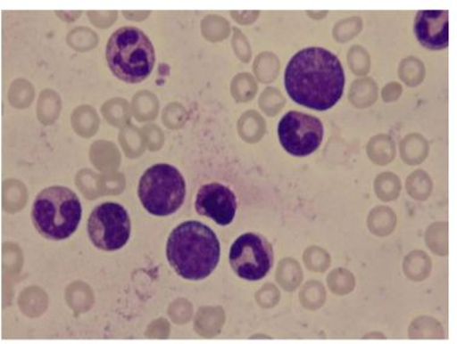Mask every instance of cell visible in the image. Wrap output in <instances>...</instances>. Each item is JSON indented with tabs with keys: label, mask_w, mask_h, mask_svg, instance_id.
<instances>
[{
	"label": "cell",
	"mask_w": 457,
	"mask_h": 344,
	"mask_svg": "<svg viewBox=\"0 0 457 344\" xmlns=\"http://www.w3.org/2000/svg\"><path fill=\"white\" fill-rule=\"evenodd\" d=\"M285 85L295 103L325 111L340 101L345 88V73L339 59L330 51L306 47L289 61Z\"/></svg>",
	"instance_id": "obj_1"
},
{
	"label": "cell",
	"mask_w": 457,
	"mask_h": 344,
	"mask_svg": "<svg viewBox=\"0 0 457 344\" xmlns=\"http://www.w3.org/2000/svg\"><path fill=\"white\" fill-rule=\"evenodd\" d=\"M166 254L177 274L200 281L220 264V244L212 228L200 221H186L170 233Z\"/></svg>",
	"instance_id": "obj_2"
},
{
	"label": "cell",
	"mask_w": 457,
	"mask_h": 344,
	"mask_svg": "<svg viewBox=\"0 0 457 344\" xmlns=\"http://www.w3.org/2000/svg\"><path fill=\"white\" fill-rule=\"evenodd\" d=\"M105 57L112 74L125 83H142L154 70V46L145 32L122 27L109 37Z\"/></svg>",
	"instance_id": "obj_3"
},
{
	"label": "cell",
	"mask_w": 457,
	"mask_h": 344,
	"mask_svg": "<svg viewBox=\"0 0 457 344\" xmlns=\"http://www.w3.org/2000/svg\"><path fill=\"white\" fill-rule=\"evenodd\" d=\"M83 214L79 197L64 186L43 190L32 207L34 227L43 237L62 241L77 231Z\"/></svg>",
	"instance_id": "obj_4"
},
{
	"label": "cell",
	"mask_w": 457,
	"mask_h": 344,
	"mask_svg": "<svg viewBox=\"0 0 457 344\" xmlns=\"http://www.w3.org/2000/svg\"><path fill=\"white\" fill-rule=\"evenodd\" d=\"M187 184L176 167L158 163L145 170L139 180L138 196L143 207L153 216L176 213L186 200Z\"/></svg>",
	"instance_id": "obj_5"
},
{
	"label": "cell",
	"mask_w": 457,
	"mask_h": 344,
	"mask_svg": "<svg viewBox=\"0 0 457 344\" xmlns=\"http://www.w3.org/2000/svg\"><path fill=\"white\" fill-rule=\"evenodd\" d=\"M88 237L95 247L105 251L121 250L131 234V220L121 204L105 202L95 208L87 221Z\"/></svg>",
	"instance_id": "obj_6"
},
{
	"label": "cell",
	"mask_w": 457,
	"mask_h": 344,
	"mask_svg": "<svg viewBox=\"0 0 457 344\" xmlns=\"http://www.w3.org/2000/svg\"><path fill=\"white\" fill-rule=\"evenodd\" d=\"M235 274L250 282L261 281L274 265L270 242L257 233H245L231 245L228 254Z\"/></svg>",
	"instance_id": "obj_7"
},
{
	"label": "cell",
	"mask_w": 457,
	"mask_h": 344,
	"mask_svg": "<svg viewBox=\"0 0 457 344\" xmlns=\"http://www.w3.org/2000/svg\"><path fill=\"white\" fill-rule=\"evenodd\" d=\"M278 133L288 154L303 158L320 148L325 129L319 119L300 111H289L279 121Z\"/></svg>",
	"instance_id": "obj_8"
},
{
	"label": "cell",
	"mask_w": 457,
	"mask_h": 344,
	"mask_svg": "<svg viewBox=\"0 0 457 344\" xmlns=\"http://www.w3.org/2000/svg\"><path fill=\"white\" fill-rule=\"evenodd\" d=\"M195 209L200 216L227 226L233 223L237 212V199L234 191L220 183H210L197 191Z\"/></svg>",
	"instance_id": "obj_9"
},
{
	"label": "cell",
	"mask_w": 457,
	"mask_h": 344,
	"mask_svg": "<svg viewBox=\"0 0 457 344\" xmlns=\"http://www.w3.org/2000/svg\"><path fill=\"white\" fill-rule=\"evenodd\" d=\"M419 42L429 50L445 49L449 44V12H419L415 19Z\"/></svg>",
	"instance_id": "obj_10"
}]
</instances>
